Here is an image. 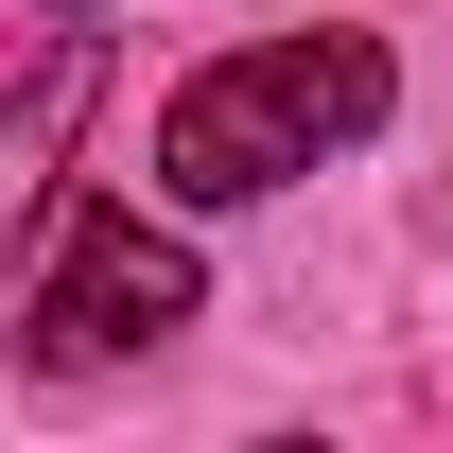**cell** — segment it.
I'll return each mask as SVG.
<instances>
[{
	"label": "cell",
	"instance_id": "cell-3",
	"mask_svg": "<svg viewBox=\"0 0 453 453\" xmlns=\"http://www.w3.org/2000/svg\"><path fill=\"white\" fill-rule=\"evenodd\" d=\"M88 35H53L35 70H0V262L35 244V210H53V157H70V122H88Z\"/></svg>",
	"mask_w": 453,
	"mask_h": 453
},
{
	"label": "cell",
	"instance_id": "cell-4",
	"mask_svg": "<svg viewBox=\"0 0 453 453\" xmlns=\"http://www.w3.org/2000/svg\"><path fill=\"white\" fill-rule=\"evenodd\" d=\"M53 18H88V0H53Z\"/></svg>",
	"mask_w": 453,
	"mask_h": 453
},
{
	"label": "cell",
	"instance_id": "cell-2",
	"mask_svg": "<svg viewBox=\"0 0 453 453\" xmlns=\"http://www.w3.org/2000/svg\"><path fill=\"white\" fill-rule=\"evenodd\" d=\"M192 314H210L192 244L140 226V210H88V226H70V262H53V296H35V349H53V366H122V349L192 332Z\"/></svg>",
	"mask_w": 453,
	"mask_h": 453
},
{
	"label": "cell",
	"instance_id": "cell-1",
	"mask_svg": "<svg viewBox=\"0 0 453 453\" xmlns=\"http://www.w3.org/2000/svg\"><path fill=\"white\" fill-rule=\"evenodd\" d=\"M366 122H384V53H366V35H262V53H226V70L174 88L157 174H174V210H244V192L349 157Z\"/></svg>",
	"mask_w": 453,
	"mask_h": 453
}]
</instances>
